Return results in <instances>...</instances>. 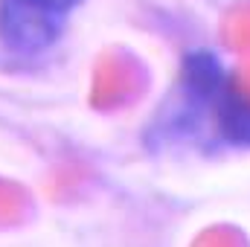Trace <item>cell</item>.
Masks as SVG:
<instances>
[{
  "instance_id": "obj_1",
  "label": "cell",
  "mask_w": 250,
  "mask_h": 247,
  "mask_svg": "<svg viewBox=\"0 0 250 247\" xmlns=\"http://www.w3.org/2000/svg\"><path fill=\"white\" fill-rule=\"evenodd\" d=\"M84 0H0V44L18 56H35L59 44L70 15Z\"/></svg>"
}]
</instances>
